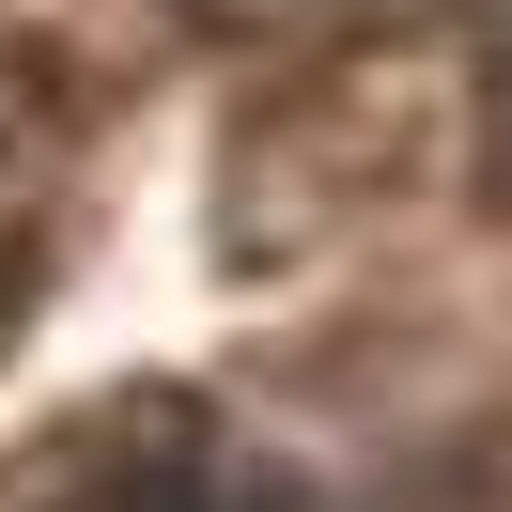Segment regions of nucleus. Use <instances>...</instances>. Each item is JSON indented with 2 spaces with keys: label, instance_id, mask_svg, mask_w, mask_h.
<instances>
[{
  "label": "nucleus",
  "instance_id": "1",
  "mask_svg": "<svg viewBox=\"0 0 512 512\" xmlns=\"http://www.w3.org/2000/svg\"><path fill=\"white\" fill-rule=\"evenodd\" d=\"M63 512H280V481L218 466V435L202 419H156V450H125V466H94Z\"/></svg>",
  "mask_w": 512,
  "mask_h": 512
}]
</instances>
